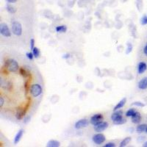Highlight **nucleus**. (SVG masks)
<instances>
[{"label":"nucleus","mask_w":147,"mask_h":147,"mask_svg":"<svg viewBox=\"0 0 147 147\" xmlns=\"http://www.w3.org/2000/svg\"><path fill=\"white\" fill-rule=\"evenodd\" d=\"M123 112L122 110H116L114 111V113L112 114L111 116V119L113 121V124L116 125H121L124 124L126 123V119L123 118Z\"/></svg>","instance_id":"obj_1"},{"label":"nucleus","mask_w":147,"mask_h":147,"mask_svg":"<svg viewBox=\"0 0 147 147\" xmlns=\"http://www.w3.org/2000/svg\"><path fill=\"white\" fill-rule=\"evenodd\" d=\"M5 65H6V68L11 72H16L19 69L18 62L13 59L7 60L5 62Z\"/></svg>","instance_id":"obj_2"},{"label":"nucleus","mask_w":147,"mask_h":147,"mask_svg":"<svg viewBox=\"0 0 147 147\" xmlns=\"http://www.w3.org/2000/svg\"><path fill=\"white\" fill-rule=\"evenodd\" d=\"M43 89L39 84H34L30 88V94L33 97H38L42 94Z\"/></svg>","instance_id":"obj_3"},{"label":"nucleus","mask_w":147,"mask_h":147,"mask_svg":"<svg viewBox=\"0 0 147 147\" xmlns=\"http://www.w3.org/2000/svg\"><path fill=\"white\" fill-rule=\"evenodd\" d=\"M12 32L14 35L20 36L22 34V25L18 21H14L12 24Z\"/></svg>","instance_id":"obj_4"},{"label":"nucleus","mask_w":147,"mask_h":147,"mask_svg":"<svg viewBox=\"0 0 147 147\" xmlns=\"http://www.w3.org/2000/svg\"><path fill=\"white\" fill-rule=\"evenodd\" d=\"M106 140V138L103 134L102 133H98L94 135L93 136V141L94 142V144H96V145H100V144H102Z\"/></svg>","instance_id":"obj_5"},{"label":"nucleus","mask_w":147,"mask_h":147,"mask_svg":"<svg viewBox=\"0 0 147 147\" xmlns=\"http://www.w3.org/2000/svg\"><path fill=\"white\" fill-rule=\"evenodd\" d=\"M0 33L5 37H10L11 36V33H10L8 26L5 23H2L0 24Z\"/></svg>","instance_id":"obj_6"},{"label":"nucleus","mask_w":147,"mask_h":147,"mask_svg":"<svg viewBox=\"0 0 147 147\" xmlns=\"http://www.w3.org/2000/svg\"><path fill=\"white\" fill-rule=\"evenodd\" d=\"M89 125V122L88 119L86 118H83V119H80L77 121V122L74 124V127L77 130H80L82 128H85V127H87Z\"/></svg>","instance_id":"obj_7"},{"label":"nucleus","mask_w":147,"mask_h":147,"mask_svg":"<svg viewBox=\"0 0 147 147\" xmlns=\"http://www.w3.org/2000/svg\"><path fill=\"white\" fill-rule=\"evenodd\" d=\"M103 121V116L100 113H97V114L94 115L91 118L90 120V122L92 125L95 126V125L101 123Z\"/></svg>","instance_id":"obj_8"},{"label":"nucleus","mask_w":147,"mask_h":147,"mask_svg":"<svg viewBox=\"0 0 147 147\" xmlns=\"http://www.w3.org/2000/svg\"><path fill=\"white\" fill-rule=\"evenodd\" d=\"M108 126H109V124H108V122H102L101 123L98 124L94 126V130L96 132H102L106 130L108 127Z\"/></svg>","instance_id":"obj_9"},{"label":"nucleus","mask_w":147,"mask_h":147,"mask_svg":"<svg viewBox=\"0 0 147 147\" xmlns=\"http://www.w3.org/2000/svg\"><path fill=\"white\" fill-rule=\"evenodd\" d=\"M132 122L134 124H138L141 121V115L138 112H136L132 117Z\"/></svg>","instance_id":"obj_10"},{"label":"nucleus","mask_w":147,"mask_h":147,"mask_svg":"<svg viewBox=\"0 0 147 147\" xmlns=\"http://www.w3.org/2000/svg\"><path fill=\"white\" fill-rule=\"evenodd\" d=\"M126 102H127V99H126V98H123V99H122V100L114 107V108H113V111H116L118 110L123 108L125 105V104H126Z\"/></svg>","instance_id":"obj_11"},{"label":"nucleus","mask_w":147,"mask_h":147,"mask_svg":"<svg viewBox=\"0 0 147 147\" xmlns=\"http://www.w3.org/2000/svg\"><path fill=\"white\" fill-rule=\"evenodd\" d=\"M147 69V65L146 64V63L144 62H140V63L138 64V74H141L144 72L146 71Z\"/></svg>","instance_id":"obj_12"},{"label":"nucleus","mask_w":147,"mask_h":147,"mask_svg":"<svg viewBox=\"0 0 147 147\" xmlns=\"http://www.w3.org/2000/svg\"><path fill=\"white\" fill-rule=\"evenodd\" d=\"M138 88L140 90H145L147 88V77H144L138 82Z\"/></svg>","instance_id":"obj_13"},{"label":"nucleus","mask_w":147,"mask_h":147,"mask_svg":"<svg viewBox=\"0 0 147 147\" xmlns=\"http://www.w3.org/2000/svg\"><path fill=\"white\" fill-rule=\"evenodd\" d=\"M23 135H24V130H20L18 131L17 134L15 135V138H14V144H17L19 142L22 138Z\"/></svg>","instance_id":"obj_14"},{"label":"nucleus","mask_w":147,"mask_h":147,"mask_svg":"<svg viewBox=\"0 0 147 147\" xmlns=\"http://www.w3.org/2000/svg\"><path fill=\"white\" fill-rule=\"evenodd\" d=\"M60 146V143L56 140H50L46 144V146L48 147H59Z\"/></svg>","instance_id":"obj_15"},{"label":"nucleus","mask_w":147,"mask_h":147,"mask_svg":"<svg viewBox=\"0 0 147 147\" xmlns=\"http://www.w3.org/2000/svg\"><path fill=\"white\" fill-rule=\"evenodd\" d=\"M147 125L146 124H140L138 125L137 127H136V132L138 133H142V132H146V130Z\"/></svg>","instance_id":"obj_16"},{"label":"nucleus","mask_w":147,"mask_h":147,"mask_svg":"<svg viewBox=\"0 0 147 147\" xmlns=\"http://www.w3.org/2000/svg\"><path fill=\"white\" fill-rule=\"evenodd\" d=\"M55 30H56L57 33H64L66 32L67 27L66 26H64V25L57 26V27H56V28H55Z\"/></svg>","instance_id":"obj_17"},{"label":"nucleus","mask_w":147,"mask_h":147,"mask_svg":"<svg viewBox=\"0 0 147 147\" xmlns=\"http://www.w3.org/2000/svg\"><path fill=\"white\" fill-rule=\"evenodd\" d=\"M24 114H25V112L22 110H19L17 112H16V114H15V117L18 120H21L24 116Z\"/></svg>","instance_id":"obj_18"},{"label":"nucleus","mask_w":147,"mask_h":147,"mask_svg":"<svg viewBox=\"0 0 147 147\" xmlns=\"http://www.w3.org/2000/svg\"><path fill=\"white\" fill-rule=\"evenodd\" d=\"M131 141V138L130 137H127L125 138L123 140H122V142L120 143V147H124V146H126Z\"/></svg>","instance_id":"obj_19"},{"label":"nucleus","mask_w":147,"mask_h":147,"mask_svg":"<svg viewBox=\"0 0 147 147\" xmlns=\"http://www.w3.org/2000/svg\"><path fill=\"white\" fill-rule=\"evenodd\" d=\"M136 112L137 111H136L135 109H133V108H131V109L128 110L127 111V113H126V116L132 117V116H133V115L136 113Z\"/></svg>","instance_id":"obj_20"},{"label":"nucleus","mask_w":147,"mask_h":147,"mask_svg":"<svg viewBox=\"0 0 147 147\" xmlns=\"http://www.w3.org/2000/svg\"><path fill=\"white\" fill-rule=\"evenodd\" d=\"M33 53L35 58H38L40 56V54H41V51H40L39 49L37 48V47H35L33 49Z\"/></svg>","instance_id":"obj_21"},{"label":"nucleus","mask_w":147,"mask_h":147,"mask_svg":"<svg viewBox=\"0 0 147 147\" xmlns=\"http://www.w3.org/2000/svg\"><path fill=\"white\" fill-rule=\"evenodd\" d=\"M7 10L10 13H15L16 12V9L10 5H7Z\"/></svg>","instance_id":"obj_22"},{"label":"nucleus","mask_w":147,"mask_h":147,"mask_svg":"<svg viewBox=\"0 0 147 147\" xmlns=\"http://www.w3.org/2000/svg\"><path fill=\"white\" fill-rule=\"evenodd\" d=\"M132 48H133V46H132V43H127V50H126V54L127 55H129V54L132 51Z\"/></svg>","instance_id":"obj_23"},{"label":"nucleus","mask_w":147,"mask_h":147,"mask_svg":"<svg viewBox=\"0 0 147 147\" xmlns=\"http://www.w3.org/2000/svg\"><path fill=\"white\" fill-rule=\"evenodd\" d=\"M132 105L134 106H137V107H140V108H144L145 107V104H144L141 102H135L132 103Z\"/></svg>","instance_id":"obj_24"},{"label":"nucleus","mask_w":147,"mask_h":147,"mask_svg":"<svg viewBox=\"0 0 147 147\" xmlns=\"http://www.w3.org/2000/svg\"><path fill=\"white\" fill-rule=\"evenodd\" d=\"M19 73L21 74V75L23 76V77H27L28 76L27 72L26 71L25 69H23V68H21V69H19Z\"/></svg>","instance_id":"obj_25"},{"label":"nucleus","mask_w":147,"mask_h":147,"mask_svg":"<svg viewBox=\"0 0 147 147\" xmlns=\"http://www.w3.org/2000/svg\"><path fill=\"white\" fill-rule=\"evenodd\" d=\"M140 24L142 25H146L147 24V15H144L141 19H140Z\"/></svg>","instance_id":"obj_26"},{"label":"nucleus","mask_w":147,"mask_h":147,"mask_svg":"<svg viewBox=\"0 0 147 147\" xmlns=\"http://www.w3.org/2000/svg\"><path fill=\"white\" fill-rule=\"evenodd\" d=\"M29 46H30L31 50H33L35 48V40L33 38L30 39L29 41Z\"/></svg>","instance_id":"obj_27"},{"label":"nucleus","mask_w":147,"mask_h":147,"mask_svg":"<svg viewBox=\"0 0 147 147\" xmlns=\"http://www.w3.org/2000/svg\"><path fill=\"white\" fill-rule=\"evenodd\" d=\"M26 55H27V57L28 59H29V60H33L35 57L33 51H32V52H27V53L26 54Z\"/></svg>","instance_id":"obj_28"},{"label":"nucleus","mask_w":147,"mask_h":147,"mask_svg":"<svg viewBox=\"0 0 147 147\" xmlns=\"http://www.w3.org/2000/svg\"><path fill=\"white\" fill-rule=\"evenodd\" d=\"M116 146V144L113 142H109L104 145V147H115Z\"/></svg>","instance_id":"obj_29"},{"label":"nucleus","mask_w":147,"mask_h":147,"mask_svg":"<svg viewBox=\"0 0 147 147\" xmlns=\"http://www.w3.org/2000/svg\"><path fill=\"white\" fill-rule=\"evenodd\" d=\"M4 102H4L3 98L0 97V107H1V108H2V106H3Z\"/></svg>","instance_id":"obj_30"},{"label":"nucleus","mask_w":147,"mask_h":147,"mask_svg":"<svg viewBox=\"0 0 147 147\" xmlns=\"http://www.w3.org/2000/svg\"><path fill=\"white\" fill-rule=\"evenodd\" d=\"M29 120H30V117L28 116V117H27V118H24V123H27V122H29Z\"/></svg>","instance_id":"obj_31"},{"label":"nucleus","mask_w":147,"mask_h":147,"mask_svg":"<svg viewBox=\"0 0 147 147\" xmlns=\"http://www.w3.org/2000/svg\"><path fill=\"white\" fill-rule=\"evenodd\" d=\"M144 53L145 54V55H146L147 56V44L146 45L145 47H144Z\"/></svg>","instance_id":"obj_32"},{"label":"nucleus","mask_w":147,"mask_h":147,"mask_svg":"<svg viewBox=\"0 0 147 147\" xmlns=\"http://www.w3.org/2000/svg\"><path fill=\"white\" fill-rule=\"evenodd\" d=\"M18 0H7V2L8 3H15V2H17Z\"/></svg>","instance_id":"obj_33"},{"label":"nucleus","mask_w":147,"mask_h":147,"mask_svg":"<svg viewBox=\"0 0 147 147\" xmlns=\"http://www.w3.org/2000/svg\"><path fill=\"white\" fill-rule=\"evenodd\" d=\"M143 146H144V147H147V141H146V142L144 143V144H143Z\"/></svg>","instance_id":"obj_34"},{"label":"nucleus","mask_w":147,"mask_h":147,"mask_svg":"<svg viewBox=\"0 0 147 147\" xmlns=\"http://www.w3.org/2000/svg\"><path fill=\"white\" fill-rule=\"evenodd\" d=\"M63 57H64V58H68V57H69V55H64Z\"/></svg>","instance_id":"obj_35"},{"label":"nucleus","mask_w":147,"mask_h":147,"mask_svg":"<svg viewBox=\"0 0 147 147\" xmlns=\"http://www.w3.org/2000/svg\"><path fill=\"white\" fill-rule=\"evenodd\" d=\"M146 133H147V127H146Z\"/></svg>","instance_id":"obj_36"}]
</instances>
